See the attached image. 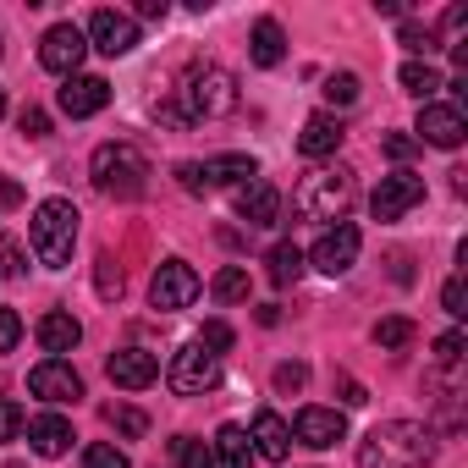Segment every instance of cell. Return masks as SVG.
Here are the masks:
<instances>
[{
  "mask_svg": "<svg viewBox=\"0 0 468 468\" xmlns=\"http://www.w3.org/2000/svg\"><path fill=\"white\" fill-rule=\"evenodd\" d=\"M238 111V78L215 61H193L182 72V89H176V105H160L165 122L176 127H193V122H220Z\"/></svg>",
  "mask_w": 468,
  "mask_h": 468,
  "instance_id": "obj_1",
  "label": "cell"
},
{
  "mask_svg": "<svg viewBox=\"0 0 468 468\" xmlns=\"http://www.w3.org/2000/svg\"><path fill=\"white\" fill-rule=\"evenodd\" d=\"M435 463V430L419 419H386L358 441V468H424Z\"/></svg>",
  "mask_w": 468,
  "mask_h": 468,
  "instance_id": "obj_2",
  "label": "cell"
},
{
  "mask_svg": "<svg viewBox=\"0 0 468 468\" xmlns=\"http://www.w3.org/2000/svg\"><path fill=\"white\" fill-rule=\"evenodd\" d=\"M28 243H34V260L45 271H67L72 265V249H78V209H72V198H45L34 209Z\"/></svg>",
  "mask_w": 468,
  "mask_h": 468,
  "instance_id": "obj_3",
  "label": "cell"
},
{
  "mask_svg": "<svg viewBox=\"0 0 468 468\" xmlns=\"http://www.w3.org/2000/svg\"><path fill=\"white\" fill-rule=\"evenodd\" d=\"M89 176H94V187L111 193V198H138V193L149 187V154H144L138 144H127V138L100 144L94 160H89Z\"/></svg>",
  "mask_w": 468,
  "mask_h": 468,
  "instance_id": "obj_4",
  "label": "cell"
},
{
  "mask_svg": "<svg viewBox=\"0 0 468 468\" xmlns=\"http://www.w3.org/2000/svg\"><path fill=\"white\" fill-rule=\"evenodd\" d=\"M353 198H358V187H353V171H347V165H314V171L298 182L292 209H298L303 220H342V215L353 209Z\"/></svg>",
  "mask_w": 468,
  "mask_h": 468,
  "instance_id": "obj_5",
  "label": "cell"
},
{
  "mask_svg": "<svg viewBox=\"0 0 468 468\" xmlns=\"http://www.w3.org/2000/svg\"><path fill=\"white\" fill-rule=\"evenodd\" d=\"M165 386H171L176 397H204V391H215V386H220V358H215V353H204L198 342H187V347H176V353H171Z\"/></svg>",
  "mask_w": 468,
  "mask_h": 468,
  "instance_id": "obj_6",
  "label": "cell"
},
{
  "mask_svg": "<svg viewBox=\"0 0 468 468\" xmlns=\"http://www.w3.org/2000/svg\"><path fill=\"white\" fill-rule=\"evenodd\" d=\"M198 292H204V282H198V271H193L187 260H165V265L154 271V282H149V303H154L160 314L187 309Z\"/></svg>",
  "mask_w": 468,
  "mask_h": 468,
  "instance_id": "obj_7",
  "label": "cell"
},
{
  "mask_svg": "<svg viewBox=\"0 0 468 468\" xmlns=\"http://www.w3.org/2000/svg\"><path fill=\"white\" fill-rule=\"evenodd\" d=\"M182 176V187L187 193H204V187H231V182H254L260 176V165H254V154H215V160H193V165H182L176 171Z\"/></svg>",
  "mask_w": 468,
  "mask_h": 468,
  "instance_id": "obj_8",
  "label": "cell"
},
{
  "mask_svg": "<svg viewBox=\"0 0 468 468\" xmlns=\"http://www.w3.org/2000/svg\"><path fill=\"white\" fill-rule=\"evenodd\" d=\"M83 39H89V50H100V56H133V50H138V23H133L127 12L100 6V12L89 17Z\"/></svg>",
  "mask_w": 468,
  "mask_h": 468,
  "instance_id": "obj_9",
  "label": "cell"
},
{
  "mask_svg": "<svg viewBox=\"0 0 468 468\" xmlns=\"http://www.w3.org/2000/svg\"><path fill=\"white\" fill-rule=\"evenodd\" d=\"M83 56H89V39H83V28H78V23H56V28L39 39V61H45V72L78 78Z\"/></svg>",
  "mask_w": 468,
  "mask_h": 468,
  "instance_id": "obj_10",
  "label": "cell"
},
{
  "mask_svg": "<svg viewBox=\"0 0 468 468\" xmlns=\"http://www.w3.org/2000/svg\"><path fill=\"white\" fill-rule=\"evenodd\" d=\"M358 249H364V238H358V226H347V220H336L325 238L314 243V271H325V276H347L353 265H358Z\"/></svg>",
  "mask_w": 468,
  "mask_h": 468,
  "instance_id": "obj_11",
  "label": "cell"
},
{
  "mask_svg": "<svg viewBox=\"0 0 468 468\" xmlns=\"http://www.w3.org/2000/svg\"><path fill=\"white\" fill-rule=\"evenodd\" d=\"M413 204H424V176H413V171H391V176H380V187H375V198H369L375 220H402Z\"/></svg>",
  "mask_w": 468,
  "mask_h": 468,
  "instance_id": "obj_12",
  "label": "cell"
},
{
  "mask_svg": "<svg viewBox=\"0 0 468 468\" xmlns=\"http://www.w3.org/2000/svg\"><path fill=\"white\" fill-rule=\"evenodd\" d=\"M56 105H61V116L89 122V116H100V111L111 105V83L94 78V72H78V78H67V89L56 94Z\"/></svg>",
  "mask_w": 468,
  "mask_h": 468,
  "instance_id": "obj_13",
  "label": "cell"
},
{
  "mask_svg": "<svg viewBox=\"0 0 468 468\" xmlns=\"http://www.w3.org/2000/svg\"><path fill=\"white\" fill-rule=\"evenodd\" d=\"M419 138L413 144H435V149H457L463 138H468V122H463V111L457 105H441V100H430L424 111H419V127H413Z\"/></svg>",
  "mask_w": 468,
  "mask_h": 468,
  "instance_id": "obj_14",
  "label": "cell"
},
{
  "mask_svg": "<svg viewBox=\"0 0 468 468\" xmlns=\"http://www.w3.org/2000/svg\"><path fill=\"white\" fill-rule=\"evenodd\" d=\"M28 391H34L39 402H78V397H83V375H78L67 358H45V364H34Z\"/></svg>",
  "mask_w": 468,
  "mask_h": 468,
  "instance_id": "obj_15",
  "label": "cell"
},
{
  "mask_svg": "<svg viewBox=\"0 0 468 468\" xmlns=\"http://www.w3.org/2000/svg\"><path fill=\"white\" fill-rule=\"evenodd\" d=\"M105 375H111L122 391H144V386L160 380V358L144 353V347H116V353L105 358Z\"/></svg>",
  "mask_w": 468,
  "mask_h": 468,
  "instance_id": "obj_16",
  "label": "cell"
},
{
  "mask_svg": "<svg viewBox=\"0 0 468 468\" xmlns=\"http://www.w3.org/2000/svg\"><path fill=\"white\" fill-rule=\"evenodd\" d=\"M292 441H298V446H314V452L347 441V419H342V408H303L298 424H292Z\"/></svg>",
  "mask_w": 468,
  "mask_h": 468,
  "instance_id": "obj_17",
  "label": "cell"
},
{
  "mask_svg": "<svg viewBox=\"0 0 468 468\" xmlns=\"http://www.w3.org/2000/svg\"><path fill=\"white\" fill-rule=\"evenodd\" d=\"M238 220H249V226H276V220H282V193H276L265 176L243 182V187H238Z\"/></svg>",
  "mask_w": 468,
  "mask_h": 468,
  "instance_id": "obj_18",
  "label": "cell"
},
{
  "mask_svg": "<svg viewBox=\"0 0 468 468\" xmlns=\"http://www.w3.org/2000/svg\"><path fill=\"white\" fill-rule=\"evenodd\" d=\"M342 138H347V127H342L331 111H320V116H309V122H303L298 149H303L309 160H325V154H336V149H342Z\"/></svg>",
  "mask_w": 468,
  "mask_h": 468,
  "instance_id": "obj_19",
  "label": "cell"
},
{
  "mask_svg": "<svg viewBox=\"0 0 468 468\" xmlns=\"http://www.w3.org/2000/svg\"><path fill=\"white\" fill-rule=\"evenodd\" d=\"M34 336H39V347H45L50 358H61V353H72V347L83 342V325H78L67 309H50V314H39Z\"/></svg>",
  "mask_w": 468,
  "mask_h": 468,
  "instance_id": "obj_20",
  "label": "cell"
},
{
  "mask_svg": "<svg viewBox=\"0 0 468 468\" xmlns=\"http://www.w3.org/2000/svg\"><path fill=\"white\" fill-rule=\"evenodd\" d=\"M28 441H34L39 457H67V446H72L78 435H72V419H61V413H39V419L28 424Z\"/></svg>",
  "mask_w": 468,
  "mask_h": 468,
  "instance_id": "obj_21",
  "label": "cell"
},
{
  "mask_svg": "<svg viewBox=\"0 0 468 468\" xmlns=\"http://www.w3.org/2000/svg\"><path fill=\"white\" fill-rule=\"evenodd\" d=\"M249 441H254V452H260V457L282 463V457L292 452V424H287L282 413H271V408H265V413L254 419V435H249Z\"/></svg>",
  "mask_w": 468,
  "mask_h": 468,
  "instance_id": "obj_22",
  "label": "cell"
},
{
  "mask_svg": "<svg viewBox=\"0 0 468 468\" xmlns=\"http://www.w3.org/2000/svg\"><path fill=\"white\" fill-rule=\"evenodd\" d=\"M209 452H215V468H249L254 463V446H249L243 424H220L215 441H209Z\"/></svg>",
  "mask_w": 468,
  "mask_h": 468,
  "instance_id": "obj_23",
  "label": "cell"
},
{
  "mask_svg": "<svg viewBox=\"0 0 468 468\" xmlns=\"http://www.w3.org/2000/svg\"><path fill=\"white\" fill-rule=\"evenodd\" d=\"M249 45H254V67H282V56H287V34L276 17H260Z\"/></svg>",
  "mask_w": 468,
  "mask_h": 468,
  "instance_id": "obj_24",
  "label": "cell"
},
{
  "mask_svg": "<svg viewBox=\"0 0 468 468\" xmlns=\"http://www.w3.org/2000/svg\"><path fill=\"white\" fill-rule=\"evenodd\" d=\"M265 265H271V282H276V287H292V282L303 276V249H298V243H276V249L265 254Z\"/></svg>",
  "mask_w": 468,
  "mask_h": 468,
  "instance_id": "obj_25",
  "label": "cell"
},
{
  "mask_svg": "<svg viewBox=\"0 0 468 468\" xmlns=\"http://www.w3.org/2000/svg\"><path fill=\"white\" fill-rule=\"evenodd\" d=\"M397 83H402L413 100H424V105H430V100H435V89H441V72H435L430 61H408V67L397 72Z\"/></svg>",
  "mask_w": 468,
  "mask_h": 468,
  "instance_id": "obj_26",
  "label": "cell"
},
{
  "mask_svg": "<svg viewBox=\"0 0 468 468\" xmlns=\"http://www.w3.org/2000/svg\"><path fill=\"white\" fill-rule=\"evenodd\" d=\"M209 292H215L220 303H249V271H243V265H226V271H215Z\"/></svg>",
  "mask_w": 468,
  "mask_h": 468,
  "instance_id": "obj_27",
  "label": "cell"
},
{
  "mask_svg": "<svg viewBox=\"0 0 468 468\" xmlns=\"http://www.w3.org/2000/svg\"><path fill=\"white\" fill-rule=\"evenodd\" d=\"M105 424H111L116 435L138 441V435L149 430V413H144V408H127V402H111V408H105Z\"/></svg>",
  "mask_w": 468,
  "mask_h": 468,
  "instance_id": "obj_28",
  "label": "cell"
},
{
  "mask_svg": "<svg viewBox=\"0 0 468 468\" xmlns=\"http://www.w3.org/2000/svg\"><path fill=\"white\" fill-rule=\"evenodd\" d=\"M171 457H176V468H215L209 441H193V435H176L171 441Z\"/></svg>",
  "mask_w": 468,
  "mask_h": 468,
  "instance_id": "obj_29",
  "label": "cell"
},
{
  "mask_svg": "<svg viewBox=\"0 0 468 468\" xmlns=\"http://www.w3.org/2000/svg\"><path fill=\"white\" fill-rule=\"evenodd\" d=\"M408 342H413V320H408V314H391V320L375 325V347L397 353V347H408Z\"/></svg>",
  "mask_w": 468,
  "mask_h": 468,
  "instance_id": "obj_30",
  "label": "cell"
},
{
  "mask_svg": "<svg viewBox=\"0 0 468 468\" xmlns=\"http://www.w3.org/2000/svg\"><path fill=\"white\" fill-rule=\"evenodd\" d=\"M83 468H133V463H127V452H122V446L94 441V446H83Z\"/></svg>",
  "mask_w": 468,
  "mask_h": 468,
  "instance_id": "obj_31",
  "label": "cell"
},
{
  "mask_svg": "<svg viewBox=\"0 0 468 468\" xmlns=\"http://www.w3.org/2000/svg\"><path fill=\"white\" fill-rule=\"evenodd\" d=\"M231 342H238V336H231V325H226V320H204V331H198V347H204V353H215V358H220Z\"/></svg>",
  "mask_w": 468,
  "mask_h": 468,
  "instance_id": "obj_32",
  "label": "cell"
},
{
  "mask_svg": "<svg viewBox=\"0 0 468 468\" xmlns=\"http://www.w3.org/2000/svg\"><path fill=\"white\" fill-rule=\"evenodd\" d=\"M320 94H325L331 105H353V100H358V78H353V72H331Z\"/></svg>",
  "mask_w": 468,
  "mask_h": 468,
  "instance_id": "obj_33",
  "label": "cell"
},
{
  "mask_svg": "<svg viewBox=\"0 0 468 468\" xmlns=\"http://www.w3.org/2000/svg\"><path fill=\"white\" fill-rule=\"evenodd\" d=\"M28 430V413L17 408V402H0V446H6V441H17Z\"/></svg>",
  "mask_w": 468,
  "mask_h": 468,
  "instance_id": "obj_34",
  "label": "cell"
},
{
  "mask_svg": "<svg viewBox=\"0 0 468 468\" xmlns=\"http://www.w3.org/2000/svg\"><path fill=\"white\" fill-rule=\"evenodd\" d=\"M94 287H100V298H122V271H116V260H111V254H100Z\"/></svg>",
  "mask_w": 468,
  "mask_h": 468,
  "instance_id": "obj_35",
  "label": "cell"
},
{
  "mask_svg": "<svg viewBox=\"0 0 468 468\" xmlns=\"http://www.w3.org/2000/svg\"><path fill=\"white\" fill-rule=\"evenodd\" d=\"M435 364H441V369H457V364H463V331H446V336L435 342Z\"/></svg>",
  "mask_w": 468,
  "mask_h": 468,
  "instance_id": "obj_36",
  "label": "cell"
},
{
  "mask_svg": "<svg viewBox=\"0 0 468 468\" xmlns=\"http://www.w3.org/2000/svg\"><path fill=\"white\" fill-rule=\"evenodd\" d=\"M397 39H402L413 56H430V50H435V34H430V28H419V23H402V34H397Z\"/></svg>",
  "mask_w": 468,
  "mask_h": 468,
  "instance_id": "obj_37",
  "label": "cell"
},
{
  "mask_svg": "<svg viewBox=\"0 0 468 468\" xmlns=\"http://www.w3.org/2000/svg\"><path fill=\"white\" fill-rule=\"evenodd\" d=\"M23 342V320H17V309H0V353H12Z\"/></svg>",
  "mask_w": 468,
  "mask_h": 468,
  "instance_id": "obj_38",
  "label": "cell"
},
{
  "mask_svg": "<svg viewBox=\"0 0 468 468\" xmlns=\"http://www.w3.org/2000/svg\"><path fill=\"white\" fill-rule=\"evenodd\" d=\"M17 127H23L28 138H45V133H50V116H45L39 105H23V116H17Z\"/></svg>",
  "mask_w": 468,
  "mask_h": 468,
  "instance_id": "obj_39",
  "label": "cell"
},
{
  "mask_svg": "<svg viewBox=\"0 0 468 468\" xmlns=\"http://www.w3.org/2000/svg\"><path fill=\"white\" fill-rule=\"evenodd\" d=\"M12 276H23V249L0 243V282H12Z\"/></svg>",
  "mask_w": 468,
  "mask_h": 468,
  "instance_id": "obj_40",
  "label": "cell"
},
{
  "mask_svg": "<svg viewBox=\"0 0 468 468\" xmlns=\"http://www.w3.org/2000/svg\"><path fill=\"white\" fill-rule=\"evenodd\" d=\"M441 303H446V314H452V320H463V314H468V309H463V282H457V276L441 287Z\"/></svg>",
  "mask_w": 468,
  "mask_h": 468,
  "instance_id": "obj_41",
  "label": "cell"
},
{
  "mask_svg": "<svg viewBox=\"0 0 468 468\" xmlns=\"http://www.w3.org/2000/svg\"><path fill=\"white\" fill-rule=\"evenodd\" d=\"M303 380H309V369H303V364H282V369H276V391H298Z\"/></svg>",
  "mask_w": 468,
  "mask_h": 468,
  "instance_id": "obj_42",
  "label": "cell"
},
{
  "mask_svg": "<svg viewBox=\"0 0 468 468\" xmlns=\"http://www.w3.org/2000/svg\"><path fill=\"white\" fill-rule=\"evenodd\" d=\"M386 154H391V160H413V154H419V144H413L408 133H391V138H386Z\"/></svg>",
  "mask_w": 468,
  "mask_h": 468,
  "instance_id": "obj_43",
  "label": "cell"
},
{
  "mask_svg": "<svg viewBox=\"0 0 468 468\" xmlns=\"http://www.w3.org/2000/svg\"><path fill=\"white\" fill-rule=\"evenodd\" d=\"M342 397H347V408H364L369 397H364V386L358 380H342Z\"/></svg>",
  "mask_w": 468,
  "mask_h": 468,
  "instance_id": "obj_44",
  "label": "cell"
},
{
  "mask_svg": "<svg viewBox=\"0 0 468 468\" xmlns=\"http://www.w3.org/2000/svg\"><path fill=\"white\" fill-rule=\"evenodd\" d=\"M171 6H165V0H138V17H165Z\"/></svg>",
  "mask_w": 468,
  "mask_h": 468,
  "instance_id": "obj_45",
  "label": "cell"
},
{
  "mask_svg": "<svg viewBox=\"0 0 468 468\" xmlns=\"http://www.w3.org/2000/svg\"><path fill=\"white\" fill-rule=\"evenodd\" d=\"M23 198V187L17 182H6V176H0V204H17Z\"/></svg>",
  "mask_w": 468,
  "mask_h": 468,
  "instance_id": "obj_46",
  "label": "cell"
},
{
  "mask_svg": "<svg viewBox=\"0 0 468 468\" xmlns=\"http://www.w3.org/2000/svg\"><path fill=\"white\" fill-rule=\"evenodd\" d=\"M0 116H6V89H0Z\"/></svg>",
  "mask_w": 468,
  "mask_h": 468,
  "instance_id": "obj_47",
  "label": "cell"
}]
</instances>
